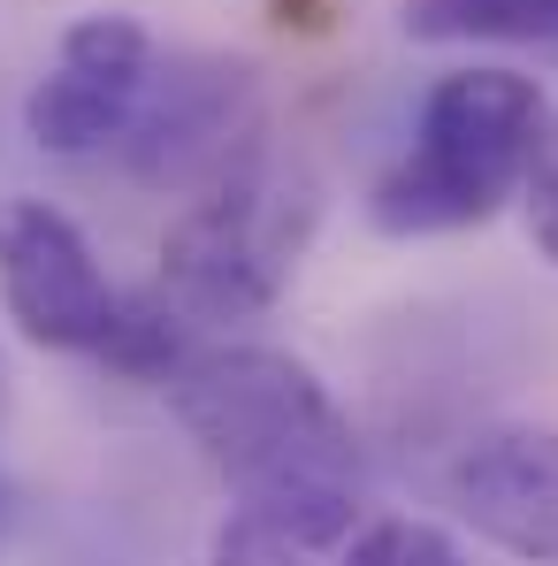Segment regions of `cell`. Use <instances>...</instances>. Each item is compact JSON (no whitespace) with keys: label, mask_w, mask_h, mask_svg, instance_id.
Here are the masks:
<instances>
[{"label":"cell","mask_w":558,"mask_h":566,"mask_svg":"<svg viewBox=\"0 0 558 566\" xmlns=\"http://www.w3.org/2000/svg\"><path fill=\"white\" fill-rule=\"evenodd\" d=\"M161 398L245 513L322 552L360 528V437L298 353L191 345L161 376Z\"/></svg>","instance_id":"obj_1"},{"label":"cell","mask_w":558,"mask_h":566,"mask_svg":"<svg viewBox=\"0 0 558 566\" xmlns=\"http://www.w3.org/2000/svg\"><path fill=\"white\" fill-rule=\"evenodd\" d=\"M544 130H551V107L536 77L505 62L444 70L413 115L406 154L375 177L368 222L382 238H452L489 222L505 199H520Z\"/></svg>","instance_id":"obj_2"},{"label":"cell","mask_w":558,"mask_h":566,"mask_svg":"<svg viewBox=\"0 0 558 566\" xmlns=\"http://www.w3.org/2000/svg\"><path fill=\"white\" fill-rule=\"evenodd\" d=\"M314 222H322V199L306 177L269 169V161H230L169 222L154 291L191 329L253 322L291 291L306 245H314Z\"/></svg>","instance_id":"obj_3"},{"label":"cell","mask_w":558,"mask_h":566,"mask_svg":"<svg viewBox=\"0 0 558 566\" xmlns=\"http://www.w3.org/2000/svg\"><path fill=\"white\" fill-rule=\"evenodd\" d=\"M154 31L138 15H77L46 62V77L23 99V130L39 154H62V161H85V154H107L123 146V130L138 123V107L154 93Z\"/></svg>","instance_id":"obj_4"},{"label":"cell","mask_w":558,"mask_h":566,"mask_svg":"<svg viewBox=\"0 0 558 566\" xmlns=\"http://www.w3.org/2000/svg\"><path fill=\"white\" fill-rule=\"evenodd\" d=\"M0 306L39 353H99L123 291L99 276L93 238L46 199H0Z\"/></svg>","instance_id":"obj_5"},{"label":"cell","mask_w":558,"mask_h":566,"mask_svg":"<svg viewBox=\"0 0 558 566\" xmlns=\"http://www.w3.org/2000/svg\"><path fill=\"white\" fill-rule=\"evenodd\" d=\"M253 93H261L253 62H222V54H185L154 70V93L123 130L130 169L146 185H214L238 161V138L253 130Z\"/></svg>","instance_id":"obj_6"},{"label":"cell","mask_w":558,"mask_h":566,"mask_svg":"<svg viewBox=\"0 0 558 566\" xmlns=\"http://www.w3.org/2000/svg\"><path fill=\"white\" fill-rule=\"evenodd\" d=\"M444 505L520 566H558V429H489L452 452Z\"/></svg>","instance_id":"obj_7"},{"label":"cell","mask_w":558,"mask_h":566,"mask_svg":"<svg viewBox=\"0 0 558 566\" xmlns=\"http://www.w3.org/2000/svg\"><path fill=\"white\" fill-rule=\"evenodd\" d=\"M398 23L421 46H536V54H558V0H406Z\"/></svg>","instance_id":"obj_8"},{"label":"cell","mask_w":558,"mask_h":566,"mask_svg":"<svg viewBox=\"0 0 558 566\" xmlns=\"http://www.w3.org/2000/svg\"><path fill=\"white\" fill-rule=\"evenodd\" d=\"M329 566H474L466 559V544L452 528H436V521H413V513H382V521H360Z\"/></svg>","instance_id":"obj_9"},{"label":"cell","mask_w":558,"mask_h":566,"mask_svg":"<svg viewBox=\"0 0 558 566\" xmlns=\"http://www.w3.org/2000/svg\"><path fill=\"white\" fill-rule=\"evenodd\" d=\"M207 566H329V552L322 544H298L291 528L245 513V505H230L222 528H214V544H207Z\"/></svg>","instance_id":"obj_10"},{"label":"cell","mask_w":558,"mask_h":566,"mask_svg":"<svg viewBox=\"0 0 558 566\" xmlns=\"http://www.w3.org/2000/svg\"><path fill=\"white\" fill-rule=\"evenodd\" d=\"M520 207H528L536 253L558 269V115H551V130H544V146H536V169H528V185H520Z\"/></svg>","instance_id":"obj_11"},{"label":"cell","mask_w":558,"mask_h":566,"mask_svg":"<svg viewBox=\"0 0 558 566\" xmlns=\"http://www.w3.org/2000/svg\"><path fill=\"white\" fill-rule=\"evenodd\" d=\"M0 521H8V482H0Z\"/></svg>","instance_id":"obj_12"}]
</instances>
